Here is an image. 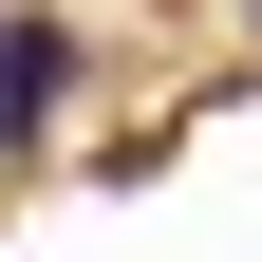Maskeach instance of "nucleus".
Listing matches in <instances>:
<instances>
[{"label":"nucleus","instance_id":"f257e3e1","mask_svg":"<svg viewBox=\"0 0 262 262\" xmlns=\"http://www.w3.org/2000/svg\"><path fill=\"white\" fill-rule=\"evenodd\" d=\"M94 75V38L75 19H0V131H56V94Z\"/></svg>","mask_w":262,"mask_h":262}]
</instances>
